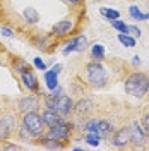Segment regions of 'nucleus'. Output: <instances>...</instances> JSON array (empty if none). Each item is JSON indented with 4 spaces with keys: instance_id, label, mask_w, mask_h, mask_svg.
<instances>
[{
    "instance_id": "f257e3e1",
    "label": "nucleus",
    "mask_w": 149,
    "mask_h": 151,
    "mask_svg": "<svg viewBox=\"0 0 149 151\" xmlns=\"http://www.w3.org/2000/svg\"><path fill=\"white\" fill-rule=\"evenodd\" d=\"M123 89L134 98H144L149 93V76L144 72H130L123 79Z\"/></svg>"
},
{
    "instance_id": "7c9ffc66",
    "label": "nucleus",
    "mask_w": 149,
    "mask_h": 151,
    "mask_svg": "<svg viewBox=\"0 0 149 151\" xmlns=\"http://www.w3.org/2000/svg\"><path fill=\"white\" fill-rule=\"evenodd\" d=\"M64 2H65V4H69V5H81V2H82V0H64Z\"/></svg>"
},
{
    "instance_id": "aec40b11",
    "label": "nucleus",
    "mask_w": 149,
    "mask_h": 151,
    "mask_svg": "<svg viewBox=\"0 0 149 151\" xmlns=\"http://www.w3.org/2000/svg\"><path fill=\"white\" fill-rule=\"evenodd\" d=\"M100 14H101L105 19L108 21H115V19H120V12L115 9H106V7H101L100 9Z\"/></svg>"
},
{
    "instance_id": "c85d7f7f",
    "label": "nucleus",
    "mask_w": 149,
    "mask_h": 151,
    "mask_svg": "<svg viewBox=\"0 0 149 151\" xmlns=\"http://www.w3.org/2000/svg\"><path fill=\"white\" fill-rule=\"evenodd\" d=\"M130 33L134 35V36H137V38L140 36V29L137 28V26H130Z\"/></svg>"
},
{
    "instance_id": "bb28decb",
    "label": "nucleus",
    "mask_w": 149,
    "mask_h": 151,
    "mask_svg": "<svg viewBox=\"0 0 149 151\" xmlns=\"http://www.w3.org/2000/svg\"><path fill=\"white\" fill-rule=\"evenodd\" d=\"M34 67H38V69H39V70H47V65H45V62H43V60H41V58H34Z\"/></svg>"
},
{
    "instance_id": "0eeeda50",
    "label": "nucleus",
    "mask_w": 149,
    "mask_h": 151,
    "mask_svg": "<svg viewBox=\"0 0 149 151\" xmlns=\"http://www.w3.org/2000/svg\"><path fill=\"white\" fill-rule=\"evenodd\" d=\"M74 108V101L72 98H69L65 94H58L57 96V103H55V112H58L62 117H69L72 113Z\"/></svg>"
},
{
    "instance_id": "5701e85b",
    "label": "nucleus",
    "mask_w": 149,
    "mask_h": 151,
    "mask_svg": "<svg viewBox=\"0 0 149 151\" xmlns=\"http://www.w3.org/2000/svg\"><path fill=\"white\" fill-rule=\"evenodd\" d=\"M112 28L117 29L118 33H130V26L129 24H125L123 21H120V19H115V21H112Z\"/></svg>"
},
{
    "instance_id": "4468645a",
    "label": "nucleus",
    "mask_w": 149,
    "mask_h": 151,
    "mask_svg": "<svg viewBox=\"0 0 149 151\" xmlns=\"http://www.w3.org/2000/svg\"><path fill=\"white\" fill-rule=\"evenodd\" d=\"M91 108H93V100H91V98H82L81 101H77V103L74 105L72 112L79 113V115H82V113L91 112Z\"/></svg>"
},
{
    "instance_id": "6ab92c4d",
    "label": "nucleus",
    "mask_w": 149,
    "mask_h": 151,
    "mask_svg": "<svg viewBox=\"0 0 149 151\" xmlns=\"http://www.w3.org/2000/svg\"><path fill=\"white\" fill-rule=\"evenodd\" d=\"M91 55H93L94 60H103L105 58V47H103L101 43H94L93 47H91Z\"/></svg>"
},
{
    "instance_id": "f8f14e48",
    "label": "nucleus",
    "mask_w": 149,
    "mask_h": 151,
    "mask_svg": "<svg viewBox=\"0 0 149 151\" xmlns=\"http://www.w3.org/2000/svg\"><path fill=\"white\" fill-rule=\"evenodd\" d=\"M41 119H43V122L47 127H52V125H55V124H60L65 120V117H62L58 112L55 110H50V108H45L43 112H41Z\"/></svg>"
},
{
    "instance_id": "72a5a7b5",
    "label": "nucleus",
    "mask_w": 149,
    "mask_h": 151,
    "mask_svg": "<svg viewBox=\"0 0 149 151\" xmlns=\"http://www.w3.org/2000/svg\"><path fill=\"white\" fill-rule=\"evenodd\" d=\"M0 150H2V146H0Z\"/></svg>"
},
{
    "instance_id": "6e6552de",
    "label": "nucleus",
    "mask_w": 149,
    "mask_h": 151,
    "mask_svg": "<svg viewBox=\"0 0 149 151\" xmlns=\"http://www.w3.org/2000/svg\"><path fill=\"white\" fill-rule=\"evenodd\" d=\"M72 31H74V22L70 19H64V21L57 22L55 26L52 28V36L64 38V36H69Z\"/></svg>"
},
{
    "instance_id": "2f4dec72",
    "label": "nucleus",
    "mask_w": 149,
    "mask_h": 151,
    "mask_svg": "<svg viewBox=\"0 0 149 151\" xmlns=\"http://www.w3.org/2000/svg\"><path fill=\"white\" fill-rule=\"evenodd\" d=\"M134 65H140V58H139V55H134Z\"/></svg>"
},
{
    "instance_id": "b1692460",
    "label": "nucleus",
    "mask_w": 149,
    "mask_h": 151,
    "mask_svg": "<svg viewBox=\"0 0 149 151\" xmlns=\"http://www.w3.org/2000/svg\"><path fill=\"white\" fill-rule=\"evenodd\" d=\"M31 67L28 65V62H24L22 58H16L14 60V70H17V72H24V70H29Z\"/></svg>"
},
{
    "instance_id": "dca6fc26",
    "label": "nucleus",
    "mask_w": 149,
    "mask_h": 151,
    "mask_svg": "<svg viewBox=\"0 0 149 151\" xmlns=\"http://www.w3.org/2000/svg\"><path fill=\"white\" fill-rule=\"evenodd\" d=\"M45 83H47L48 89H55L57 86H58V74H55L53 70H47L45 72Z\"/></svg>"
},
{
    "instance_id": "423d86ee",
    "label": "nucleus",
    "mask_w": 149,
    "mask_h": 151,
    "mask_svg": "<svg viewBox=\"0 0 149 151\" xmlns=\"http://www.w3.org/2000/svg\"><path fill=\"white\" fill-rule=\"evenodd\" d=\"M112 144L115 148H127L130 144V136H129V127H120L118 131H113Z\"/></svg>"
},
{
    "instance_id": "393cba45",
    "label": "nucleus",
    "mask_w": 149,
    "mask_h": 151,
    "mask_svg": "<svg viewBox=\"0 0 149 151\" xmlns=\"http://www.w3.org/2000/svg\"><path fill=\"white\" fill-rule=\"evenodd\" d=\"M140 125H142L144 132L148 134V137H149V110L142 112V117H140Z\"/></svg>"
},
{
    "instance_id": "39448f33",
    "label": "nucleus",
    "mask_w": 149,
    "mask_h": 151,
    "mask_svg": "<svg viewBox=\"0 0 149 151\" xmlns=\"http://www.w3.org/2000/svg\"><path fill=\"white\" fill-rule=\"evenodd\" d=\"M129 136H130V144L134 148H144L149 141L148 134L144 132L142 125H140V120H132L130 122V125H129Z\"/></svg>"
},
{
    "instance_id": "20e7f679",
    "label": "nucleus",
    "mask_w": 149,
    "mask_h": 151,
    "mask_svg": "<svg viewBox=\"0 0 149 151\" xmlns=\"http://www.w3.org/2000/svg\"><path fill=\"white\" fill-rule=\"evenodd\" d=\"M72 132H74V125L70 122H67V120H64V122L55 124L52 127H47L45 136H47L48 139H55V141H60L65 144V141L70 139Z\"/></svg>"
},
{
    "instance_id": "f03ea898",
    "label": "nucleus",
    "mask_w": 149,
    "mask_h": 151,
    "mask_svg": "<svg viewBox=\"0 0 149 151\" xmlns=\"http://www.w3.org/2000/svg\"><path fill=\"white\" fill-rule=\"evenodd\" d=\"M86 76H87V83L93 88H105L108 83V72L106 67L101 64V60L89 62L86 67Z\"/></svg>"
},
{
    "instance_id": "412c9836",
    "label": "nucleus",
    "mask_w": 149,
    "mask_h": 151,
    "mask_svg": "<svg viewBox=\"0 0 149 151\" xmlns=\"http://www.w3.org/2000/svg\"><path fill=\"white\" fill-rule=\"evenodd\" d=\"M118 41H120L123 47H127V48L135 47V38L130 36L129 33H120V35H118Z\"/></svg>"
},
{
    "instance_id": "9d476101",
    "label": "nucleus",
    "mask_w": 149,
    "mask_h": 151,
    "mask_svg": "<svg viewBox=\"0 0 149 151\" xmlns=\"http://www.w3.org/2000/svg\"><path fill=\"white\" fill-rule=\"evenodd\" d=\"M86 47H87L86 36L79 35V36L72 38V40L69 41V45H67V47L64 48V55H69L70 52H82V50H86Z\"/></svg>"
},
{
    "instance_id": "9b49d317",
    "label": "nucleus",
    "mask_w": 149,
    "mask_h": 151,
    "mask_svg": "<svg viewBox=\"0 0 149 151\" xmlns=\"http://www.w3.org/2000/svg\"><path fill=\"white\" fill-rule=\"evenodd\" d=\"M12 124H16V119H14L12 115H5V117L0 119V142L7 141L12 127H16V125H12Z\"/></svg>"
},
{
    "instance_id": "7ed1b4c3",
    "label": "nucleus",
    "mask_w": 149,
    "mask_h": 151,
    "mask_svg": "<svg viewBox=\"0 0 149 151\" xmlns=\"http://www.w3.org/2000/svg\"><path fill=\"white\" fill-rule=\"evenodd\" d=\"M22 127L28 131V134H31L33 137H38L41 134H45L47 125L41 119V113L38 112H28L22 115Z\"/></svg>"
},
{
    "instance_id": "cd10ccee",
    "label": "nucleus",
    "mask_w": 149,
    "mask_h": 151,
    "mask_svg": "<svg viewBox=\"0 0 149 151\" xmlns=\"http://www.w3.org/2000/svg\"><path fill=\"white\" fill-rule=\"evenodd\" d=\"M2 35H4V36H7V38H12V36H14V33H12L9 28H2Z\"/></svg>"
},
{
    "instance_id": "1a4fd4ad",
    "label": "nucleus",
    "mask_w": 149,
    "mask_h": 151,
    "mask_svg": "<svg viewBox=\"0 0 149 151\" xmlns=\"http://www.w3.org/2000/svg\"><path fill=\"white\" fill-rule=\"evenodd\" d=\"M17 106L22 113L38 112V108H39V100H38L36 96H22V98L19 100Z\"/></svg>"
},
{
    "instance_id": "c756f323",
    "label": "nucleus",
    "mask_w": 149,
    "mask_h": 151,
    "mask_svg": "<svg viewBox=\"0 0 149 151\" xmlns=\"http://www.w3.org/2000/svg\"><path fill=\"white\" fill-rule=\"evenodd\" d=\"M2 150H21V146H17V144H5Z\"/></svg>"
},
{
    "instance_id": "a211bd4d",
    "label": "nucleus",
    "mask_w": 149,
    "mask_h": 151,
    "mask_svg": "<svg viewBox=\"0 0 149 151\" xmlns=\"http://www.w3.org/2000/svg\"><path fill=\"white\" fill-rule=\"evenodd\" d=\"M129 14H130L132 19H135V21H148L149 19V12L148 14H144L139 7H135V5H130L129 7Z\"/></svg>"
},
{
    "instance_id": "2eb2a0df",
    "label": "nucleus",
    "mask_w": 149,
    "mask_h": 151,
    "mask_svg": "<svg viewBox=\"0 0 149 151\" xmlns=\"http://www.w3.org/2000/svg\"><path fill=\"white\" fill-rule=\"evenodd\" d=\"M113 124L110 120H98V132L101 137H110L113 134Z\"/></svg>"
},
{
    "instance_id": "a878e982",
    "label": "nucleus",
    "mask_w": 149,
    "mask_h": 151,
    "mask_svg": "<svg viewBox=\"0 0 149 151\" xmlns=\"http://www.w3.org/2000/svg\"><path fill=\"white\" fill-rule=\"evenodd\" d=\"M84 131L86 132H98V120H96V119L87 120L86 125H84ZM98 134H100V132H98Z\"/></svg>"
},
{
    "instance_id": "f3484780",
    "label": "nucleus",
    "mask_w": 149,
    "mask_h": 151,
    "mask_svg": "<svg viewBox=\"0 0 149 151\" xmlns=\"http://www.w3.org/2000/svg\"><path fill=\"white\" fill-rule=\"evenodd\" d=\"M22 14H24V19L28 21V24H36L38 21H39V14H38V10L33 9V7H26Z\"/></svg>"
},
{
    "instance_id": "473e14b6",
    "label": "nucleus",
    "mask_w": 149,
    "mask_h": 151,
    "mask_svg": "<svg viewBox=\"0 0 149 151\" xmlns=\"http://www.w3.org/2000/svg\"><path fill=\"white\" fill-rule=\"evenodd\" d=\"M60 69H62V67H60V65H55V67H53V69H52V70H53L55 74H58V72H60Z\"/></svg>"
},
{
    "instance_id": "ddd939ff",
    "label": "nucleus",
    "mask_w": 149,
    "mask_h": 151,
    "mask_svg": "<svg viewBox=\"0 0 149 151\" xmlns=\"http://www.w3.org/2000/svg\"><path fill=\"white\" fill-rule=\"evenodd\" d=\"M21 79H22V84L28 88L29 91H38V79L34 72L29 69V70H24V72H21Z\"/></svg>"
},
{
    "instance_id": "4be33fe9",
    "label": "nucleus",
    "mask_w": 149,
    "mask_h": 151,
    "mask_svg": "<svg viewBox=\"0 0 149 151\" xmlns=\"http://www.w3.org/2000/svg\"><path fill=\"white\" fill-rule=\"evenodd\" d=\"M84 139H86V142H87L89 146H98V144L101 142L103 137L100 136V134H98V132H87Z\"/></svg>"
}]
</instances>
